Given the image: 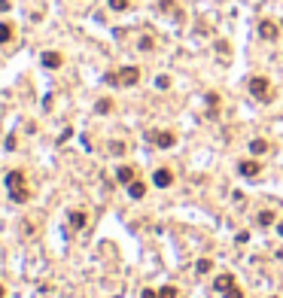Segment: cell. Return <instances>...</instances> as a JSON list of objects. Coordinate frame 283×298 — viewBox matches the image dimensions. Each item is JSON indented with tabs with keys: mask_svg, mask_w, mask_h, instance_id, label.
Here are the masks:
<instances>
[{
	"mask_svg": "<svg viewBox=\"0 0 283 298\" xmlns=\"http://www.w3.org/2000/svg\"><path fill=\"white\" fill-rule=\"evenodd\" d=\"M98 113H110V110H113V100H98Z\"/></svg>",
	"mask_w": 283,
	"mask_h": 298,
	"instance_id": "obj_19",
	"label": "cell"
},
{
	"mask_svg": "<svg viewBox=\"0 0 283 298\" xmlns=\"http://www.w3.org/2000/svg\"><path fill=\"white\" fill-rule=\"evenodd\" d=\"M250 92H253V98L268 100V80H265V76H253V80H250Z\"/></svg>",
	"mask_w": 283,
	"mask_h": 298,
	"instance_id": "obj_3",
	"label": "cell"
},
{
	"mask_svg": "<svg viewBox=\"0 0 283 298\" xmlns=\"http://www.w3.org/2000/svg\"><path fill=\"white\" fill-rule=\"evenodd\" d=\"M128 195H131L134 201H140V198L146 195V186H143V182H137V180H134V182H128Z\"/></svg>",
	"mask_w": 283,
	"mask_h": 298,
	"instance_id": "obj_11",
	"label": "cell"
},
{
	"mask_svg": "<svg viewBox=\"0 0 283 298\" xmlns=\"http://www.w3.org/2000/svg\"><path fill=\"white\" fill-rule=\"evenodd\" d=\"M222 295H225V298H244V292H240L237 286H231V289H225Z\"/></svg>",
	"mask_w": 283,
	"mask_h": 298,
	"instance_id": "obj_20",
	"label": "cell"
},
{
	"mask_svg": "<svg viewBox=\"0 0 283 298\" xmlns=\"http://www.w3.org/2000/svg\"><path fill=\"white\" fill-rule=\"evenodd\" d=\"M237 170H240V176H247V180H253V176H259L262 174V164L259 162H237Z\"/></svg>",
	"mask_w": 283,
	"mask_h": 298,
	"instance_id": "obj_5",
	"label": "cell"
},
{
	"mask_svg": "<svg viewBox=\"0 0 283 298\" xmlns=\"http://www.w3.org/2000/svg\"><path fill=\"white\" fill-rule=\"evenodd\" d=\"M110 10H116V12H125V10H128V0H110Z\"/></svg>",
	"mask_w": 283,
	"mask_h": 298,
	"instance_id": "obj_17",
	"label": "cell"
},
{
	"mask_svg": "<svg viewBox=\"0 0 283 298\" xmlns=\"http://www.w3.org/2000/svg\"><path fill=\"white\" fill-rule=\"evenodd\" d=\"M155 86H158V88H168V86H171V80H168V76H158V80H155Z\"/></svg>",
	"mask_w": 283,
	"mask_h": 298,
	"instance_id": "obj_22",
	"label": "cell"
},
{
	"mask_svg": "<svg viewBox=\"0 0 283 298\" xmlns=\"http://www.w3.org/2000/svg\"><path fill=\"white\" fill-rule=\"evenodd\" d=\"M231 286H234V277H231V274H219V277L213 280V289H216V292H225V289H231Z\"/></svg>",
	"mask_w": 283,
	"mask_h": 298,
	"instance_id": "obj_10",
	"label": "cell"
},
{
	"mask_svg": "<svg viewBox=\"0 0 283 298\" xmlns=\"http://www.w3.org/2000/svg\"><path fill=\"white\" fill-rule=\"evenodd\" d=\"M174 6V0H161V10H171Z\"/></svg>",
	"mask_w": 283,
	"mask_h": 298,
	"instance_id": "obj_24",
	"label": "cell"
},
{
	"mask_svg": "<svg viewBox=\"0 0 283 298\" xmlns=\"http://www.w3.org/2000/svg\"><path fill=\"white\" fill-rule=\"evenodd\" d=\"M259 226H262V228L274 226V213H271V210H262V213H259Z\"/></svg>",
	"mask_w": 283,
	"mask_h": 298,
	"instance_id": "obj_15",
	"label": "cell"
},
{
	"mask_svg": "<svg viewBox=\"0 0 283 298\" xmlns=\"http://www.w3.org/2000/svg\"><path fill=\"white\" fill-rule=\"evenodd\" d=\"M7 192H10V201H16V204H28L31 201V192L25 186V174L22 170H10L7 174Z\"/></svg>",
	"mask_w": 283,
	"mask_h": 298,
	"instance_id": "obj_1",
	"label": "cell"
},
{
	"mask_svg": "<svg viewBox=\"0 0 283 298\" xmlns=\"http://www.w3.org/2000/svg\"><path fill=\"white\" fill-rule=\"evenodd\" d=\"M7 40H13V24L0 22V43H7Z\"/></svg>",
	"mask_w": 283,
	"mask_h": 298,
	"instance_id": "obj_14",
	"label": "cell"
},
{
	"mask_svg": "<svg viewBox=\"0 0 283 298\" xmlns=\"http://www.w3.org/2000/svg\"><path fill=\"white\" fill-rule=\"evenodd\" d=\"M277 34H280V28L271 18H262L259 22V36H262V40H277Z\"/></svg>",
	"mask_w": 283,
	"mask_h": 298,
	"instance_id": "obj_4",
	"label": "cell"
},
{
	"mask_svg": "<svg viewBox=\"0 0 283 298\" xmlns=\"http://www.w3.org/2000/svg\"><path fill=\"white\" fill-rule=\"evenodd\" d=\"M43 67H61V55L58 52H43Z\"/></svg>",
	"mask_w": 283,
	"mask_h": 298,
	"instance_id": "obj_12",
	"label": "cell"
},
{
	"mask_svg": "<svg viewBox=\"0 0 283 298\" xmlns=\"http://www.w3.org/2000/svg\"><path fill=\"white\" fill-rule=\"evenodd\" d=\"M195 271H198V274H207V271H213V262H210V258H198Z\"/></svg>",
	"mask_w": 283,
	"mask_h": 298,
	"instance_id": "obj_16",
	"label": "cell"
},
{
	"mask_svg": "<svg viewBox=\"0 0 283 298\" xmlns=\"http://www.w3.org/2000/svg\"><path fill=\"white\" fill-rule=\"evenodd\" d=\"M137 80H140V67H122V70L107 73V76H104L107 86H134Z\"/></svg>",
	"mask_w": 283,
	"mask_h": 298,
	"instance_id": "obj_2",
	"label": "cell"
},
{
	"mask_svg": "<svg viewBox=\"0 0 283 298\" xmlns=\"http://www.w3.org/2000/svg\"><path fill=\"white\" fill-rule=\"evenodd\" d=\"M250 152H253V156L268 152V140H253V143H250Z\"/></svg>",
	"mask_w": 283,
	"mask_h": 298,
	"instance_id": "obj_13",
	"label": "cell"
},
{
	"mask_svg": "<svg viewBox=\"0 0 283 298\" xmlns=\"http://www.w3.org/2000/svg\"><path fill=\"white\" fill-rule=\"evenodd\" d=\"M67 219H70V228H86V222H89L86 210H70Z\"/></svg>",
	"mask_w": 283,
	"mask_h": 298,
	"instance_id": "obj_7",
	"label": "cell"
},
{
	"mask_svg": "<svg viewBox=\"0 0 283 298\" xmlns=\"http://www.w3.org/2000/svg\"><path fill=\"white\" fill-rule=\"evenodd\" d=\"M0 298H4V286H0Z\"/></svg>",
	"mask_w": 283,
	"mask_h": 298,
	"instance_id": "obj_26",
	"label": "cell"
},
{
	"mask_svg": "<svg viewBox=\"0 0 283 298\" xmlns=\"http://www.w3.org/2000/svg\"><path fill=\"white\" fill-rule=\"evenodd\" d=\"M116 180L119 182H134V168H128V164H119V170H116Z\"/></svg>",
	"mask_w": 283,
	"mask_h": 298,
	"instance_id": "obj_9",
	"label": "cell"
},
{
	"mask_svg": "<svg viewBox=\"0 0 283 298\" xmlns=\"http://www.w3.org/2000/svg\"><path fill=\"white\" fill-rule=\"evenodd\" d=\"M140 298H158V295H155V289H143V292H140Z\"/></svg>",
	"mask_w": 283,
	"mask_h": 298,
	"instance_id": "obj_23",
	"label": "cell"
},
{
	"mask_svg": "<svg viewBox=\"0 0 283 298\" xmlns=\"http://www.w3.org/2000/svg\"><path fill=\"white\" fill-rule=\"evenodd\" d=\"M158 298H177V286H161Z\"/></svg>",
	"mask_w": 283,
	"mask_h": 298,
	"instance_id": "obj_18",
	"label": "cell"
},
{
	"mask_svg": "<svg viewBox=\"0 0 283 298\" xmlns=\"http://www.w3.org/2000/svg\"><path fill=\"white\" fill-rule=\"evenodd\" d=\"M152 49V40H149V36H143V40H140V52H149Z\"/></svg>",
	"mask_w": 283,
	"mask_h": 298,
	"instance_id": "obj_21",
	"label": "cell"
},
{
	"mask_svg": "<svg viewBox=\"0 0 283 298\" xmlns=\"http://www.w3.org/2000/svg\"><path fill=\"white\" fill-rule=\"evenodd\" d=\"M277 234H280V238H283V222H277Z\"/></svg>",
	"mask_w": 283,
	"mask_h": 298,
	"instance_id": "obj_25",
	"label": "cell"
},
{
	"mask_svg": "<svg viewBox=\"0 0 283 298\" xmlns=\"http://www.w3.org/2000/svg\"><path fill=\"white\" fill-rule=\"evenodd\" d=\"M152 180H155L158 189H165V186H171V182H174V174H171L168 168H161V170H155V176H152Z\"/></svg>",
	"mask_w": 283,
	"mask_h": 298,
	"instance_id": "obj_8",
	"label": "cell"
},
{
	"mask_svg": "<svg viewBox=\"0 0 283 298\" xmlns=\"http://www.w3.org/2000/svg\"><path fill=\"white\" fill-rule=\"evenodd\" d=\"M149 140H152L158 149H171V146H174V134H171V131H158V134H149Z\"/></svg>",
	"mask_w": 283,
	"mask_h": 298,
	"instance_id": "obj_6",
	"label": "cell"
}]
</instances>
